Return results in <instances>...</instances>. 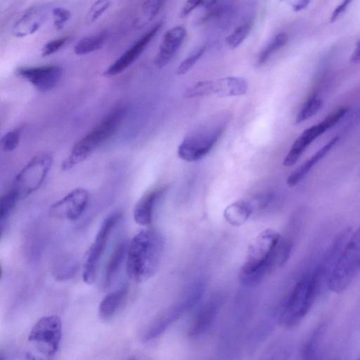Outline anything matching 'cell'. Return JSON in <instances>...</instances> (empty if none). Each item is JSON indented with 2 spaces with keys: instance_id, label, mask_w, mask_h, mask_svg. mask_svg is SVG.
Returning a JSON list of instances; mask_svg holds the SVG:
<instances>
[{
  "instance_id": "d6986e66",
  "label": "cell",
  "mask_w": 360,
  "mask_h": 360,
  "mask_svg": "<svg viewBox=\"0 0 360 360\" xmlns=\"http://www.w3.org/2000/svg\"><path fill=\"white\" fill-rule=\"evenodd\" d=\"M48 14L43 7L28 9L14 23L12 33L16 38L23 39L37 32L47 21Z\"/></svg>"
},
{
  "instance_id": "7402d4cb",
  "label": "cell",
  "mask_w": 360,
  "mask_h": 360,
  "mask_svg": "<svg viewBox=\"0 0 360 360\" xmlns=\"http://www.w3.org/2000/svg\"><path fill=\"white\" fill-rule=\"evenodd\" d=\"M128 293V286L124 285L119 290L107 294L99 306V316L101 319H112L121 307Z\"/></svg>"
},
{
  "instance_id": "4fadbf2b",
  "label": "cell",
  "mask_w": 360,
  "mask_h": 360,
  "mask_svg": "<svg viewBox=\"0 0 360 360\" xmlns=\"http://www.w3.org/2000/svg\"><path fill=\"white\" fill-rule=\"evenodd\" d=\"M63 68L57 65L21 67L17 74L42 92L54 89L63 77Z\"/></svg>"
},
{
  "instance_id": "30bf717a",
  "label": "cell",
  "mask_w": 360,
  "mask_h": 360,
  "mask_svg": "<svg viewBox=\"0 0 360 360\" xmlns=\"http://www.w3.org/2000/svg\"><path fill=\"white\" fill-rule=\"evenodd\" d=\"M53 164L51 156L45 154L33 158L17 174L13 189L20 199H24L39 190Z\"/></svg>"
},
{
  "instance_id": "7c38bea8",
  "label": "cell",
  "mask_w": 360,
  "mask_h": 360,
  "mask_svg": "<svg viewBox=\"0 0 360 360\" xmlns=\"http://www.w3.org/2000/svg\"><path fill=\"white\" fill-rule=\"evenodd\" d=\"M248 89L246 80L230 77L198 82L186 90L184 97L189 99L210 95L219 97H239L244 95Z\"/></svg>"
},
{
  "instance_id": "83f0119b",
  "label": "cell",
  "mask_w": 360,
  "mask_h": 360,
  "mask_svg": "<svg viewBox=\"0 0 360 360\" xmlns=\"http://www.w3.org/2000/svg\"><path fill=\"white\" fill-rule=\"evenodd\" d=\"M20 200L17 192L12 188L1 199V207H0V227L3 234L5 226L15 209L17 202Z\"/></svg>"
},
{
  "instance_id": "d4e9b609",
  "label": "cell",
  "mask_w": 360,
  "mask_h": 360,
  "mask_svg": "<svg viewBox=\"0 0 360 360\" xmlns=\"http://www.w3.org/2000/svg\"><path fill=\"white\" fill-rule=\"evenodd\" d=\"M108 38L109 32L106 30L88 35L76 45L74 52L79 56H83L98 51L103 47Z\"/></svg>"
},
{
  "instance_id": "d590c367",
  "label": "cell",
  "mask_w": 360,
  "mask_h": 360,
  "mask_svg": "<svg viewBox=\"0 0 360 360\" xmlns=\"http://www.w3.org/2000/svg\"><path fill=\"white\" fill-rule=\"evenodd\" d=\"M68 39V37H61L48 43L42 49V57H48L58 52L65 46Z\"/></svg>"
},
{
  "instance_id": "2e32d148",
  "label": "cell",
  "mask_w": 360,
  "mask_h": 360,
  "mask_svg": "<svg viewBox=\"0 0 360 360\" xmlns=\"http://www.w3.org/2000/svg\"><path fill=\"white\" fill-rule=\"evenodd\" d=\"M161 27V23H157L143 34L136 43L104 71L103 75L106 77H113L123 73L145 52Z\"/></svg>"
},
{
  "instance_id": "d6a6232c",
  "label": "cell",
  "mask_w": 360,
  "mask_h": 360,
  "mask_svg": "<svg viewBox=\"0 0 360 360\" xmlns=\"http://www.w3.org/2000/svg\"><path fill=\"white\" fill-rule=\"evenodd\" d=\"M111 6V0H97L88 11L86 21L88 23L95 22L110 8Z\"/></svg>"
},
{
  "instance_id": "8d00e7d4",
  "label": "cell",
  "mask_w": 360,
  "mask_h": 360,
  "mask_svg": "<svg viewBox=\"0 0 360 360\" xmlns=\"http://www.w3.org/2000/svg\"><path fill=\"white\" fill-rule=\"evenodd\" d=\"M54 24L57 30H62L71 17L70 12L63 8H56L52 10Z\"/></svg>"
},
{
  "instance_id": "5bb4252c",
  "label": "cell",
  "mask_w": 360,
  "mask_h": 360,
  "mask_svg": "<svg viewBox=\"0 0 360 360\" xmlns=\"http://www.w3.org/2000/svg\"><path fill=\"white\" fill-rule=\"evenodd\" d=\"M89 201L88 191L82 188L77 189L54 203L50 208V214L56 219L77 221L85 212Z\"/></svg>"
},
{
  "instance_id": "9c48e42d",
  "label": "cell",
  "mask_w": 360,
  "mask_h": 360,
  "mask_svg": "<svg viewBox=\"0 0 360 360\" xmlns=\"http://www.w3.org/2000/svg\"><path fill=\"white\" fill-rule=\"evenodd\" d=\"M122 219V214L114 212L103 221L93 243L88 252L83 273V281L88 285L93 284L97 277L102 257L111 235Z\"/></svg>"
},
{
  "instance_id": "7a4b0ae2",
  "label": "cell",
  "mask_w": 360,
  "mask_h": 360,
  "mask_svg": "<svg viewBox=\"0 0 360 360\" xmlns=\"http://www.w3.org/2000/svg\"><path fill=\"white\" fill-rule=\"evenodd\" d=\"M281 235L274 230L262 231L248 247L239 279L246 287H254L273 270L279 268L277 248Z\"/></svg>"
},
{
  "instance_id": "44dd1931",
  "label": "cell",
  "mask_w": 360,
  "mask_h": 360,
  "mask_svg": "<svg viewBox=\"0 0 360 360\" xmlns=\"http://www.w3.org/2000/svg\"><path fill=\"white\" fill-rule=\"evenodd\" d=\"M166 190V188L156 189L148 192L139 200L133 213L134 221L138 225L149 226L152 224L156 204Z\"/></svg>"
},
{
  "instance_id": "ab89813d",
  "label": "cell",
  "mask_w": 360,
  "mask_h": 360,
  "mask_svg": "<svg viewBox=\"0 0 360 360\" xmlns=\"http://www.w3.org/2000/svg\"><path fill=\"white\" fill-rule=\"evenodd\" d=\"M350 61L354 63H360V40L356 44L355 48L351 55Z\"/></svg>"
},
{
  "instance_id": "e575fe53",
  "label": "cell",
  "mask_w": 360,
  "mask_h": 360,
  "mask_svg": "<svg viewBox=\"0 0 360 360\" xmlns=\"http://www.w3.org/2000/svg\"><path fill=\"white\" fill-rule=\"evenodd\" d=\"M218 0H187L180 17L185 18L199 8H210L217 3Z\"/></svg>"
},
{
  "instance_id": "9a60e30c",
  "label": "cell",
  "mask_w": 360,
  "mask_h": 360,
  "mask_svg": "<svg viewBox=\"0 0 360 360\" xmlns=\"http://www.w3.org/2000/svg\"><path fill=\"white\" fill-rule=\"evenodd\" d=\"M351 233L347 228L340 233L331 244L319 266L312 272V276L319 294L323 285L328 286L330 277L335 268L342 250Z\"/></svg>"
},
{
  "instance_id": "8fae6325",
  "label": "cell",
  "mask_w": 360,
  "mask_h": 360,
  "mask_svg": "<svg viewBox=\"0 0 360 360\" xmlns=\"http://www.w3.org/2000/svg\"><path fill=\"white\" fill-rule=\"evenodd\" d=\"M348 112V108H340L320 123L305 130L294 142L290 152L283 161V166L285 167L294 166L312 143L319 137L335 126Z\"/></svg>"
},
{
  "instance_id": "52a82bcc",
  "label": "cell",
  "mask_w": 360,
  "mask_h": 360,
  "mask_svg": "<svg viewBox=\"0 0 360 360\" xmlns=\"http://www.w3.org/2000/svg\"><path fill=\"white\" fill-rule=\"evenodd\" d=\"M360 270V226L346 241L335 268L330 277L328 288L337 294L345 292Z\"/></svg>"
},
{
  "instance_id": "1f68e13d",
  "label": "cell",
  "mask_w": 360,
  "mask_h": 360,
  "mask_svg": "<svg viewBox=\"0 0 360 360\" xmlns=\"http://www.w3.org/2000/svg\"><path fill=\"white\" fill-rule=\"evenodd\" d=\"M205 51L206 48L204 46L199 47L192 51L177 67L176 74L177 76H184L187 74L197 61L202 57Z\"/></svg>"
},
{
  "instance_id": "e0dca14e",
  "label": "cell",
  "mask_w": 360,
  "mask_h": 360,
  "mask_svg": "<svg viewBox=\"0 0 360 360\" xmlns=\"http://www.w3.org/2000/svg\"><path fill=\"white\" fill-rule=\"evenodd\" d=\"M223 304V297L215 295L210 298L199 310L194 317L189 334L192 338H197L207 332L217 317Z\"/></svg>"
},
{
  "instance_id": "836d02e7",
  "label": "cell",
  "mask_w": 360,
  "mask_h": 360,
  "mask_svg": "<svg viewBox=\"0 0 360 360\" xmlns=\"http://www.w3.org/2000/svg\"><path fill=\"white\" fill-rule=\"evenodd\" d=\"M21 131L16 129L6 134L1 139V148L5 152H12L19 146Z\"/></svg>"
},
{
  "instance_id": "cb8c5ba5",
  "label": "cell",
  "mask_w": 360,
  "mask_h": 360,
  "mask_svg": "<svg viewBox=\"0 0 360 360\" xmlns=\"http://www.w3.org/2000/svg\"><path fill=\"white\" fill-rule=\"evenodd\" d=\"M128 248V243L123 241L113 251L105 269L103 284L106 288L109 287L112 283L121 270L127 257Z\"/></svg>"
},
{
  "instance_id": "8992f818",
  "label": "cell",
  "mask_w": 360,
  "mask_h": 360,
  "mask_svg": "<svg viewBox=\"0 0 360 360\" xmlns=\"http://www.w3.org/2000/svg\"><path fill=\"white\" fill-rule=\"evenodd\" d=\"M205 292L201 281L190 285L178 301L163 310L150 323L142 336L143 341H150L161 336L174 323L193 309L201 300Z\"/></svg>"
},
{
  "instance_id": "ac0fdd59",
  "label": "cell",
  "mask_w": 360,
  "mask_h": 360,
  "mask_svg": "<svg viewBox=\"0 0 360 360\" xmlns=\"http://www.w3.org/2000/svg\"><path fill=\"white\" fill-rule=\"evenodd\" d=\"M187 35V30L183 26H176L168 30L164 34L154 59V63L159 68L167 66L182 46Z\"/></svg>"
},
{
  "instance_id": "3957f363",
  "label": "cell",
  "mask_w": 360,
  "mask_h": 360,
  "mask_svg": "<svg viewBox=\"0 0 360 360\" xmlns=\"http://www.w3.org/2000/svg\"><path fill=\"white\" fill-rule=\"evenodd\" d=\"M230 121V115L221 112L201 123L180 143L178 157L188 162L198 161L206 157L221 139Z\"/></svg>"
},
{
  "instance_id": "ffe728a7",
  "label": "cell",
  "mask_w": 360,
  "mask_h": 360,
  "mask_svg": "<svg viewBox=\"0 0 360 360\" xmlns=\"http://www.w3.org/2000/svg\"><path fill=\"white\" fill-rule=\"evenodd\" d=\"M340 137L339 136L333 137L325 146L319 149L305 163L297 168L288 177L286 180L288 186L294 188L302 182L312 169L334 149Z\"/></svg>"
},
{
  "instance_id": "ba28073f",
  "label": "cell",
  "mask_w": 360,
  "mask_h": 360,
  "mask_svg": "<svg viewBox=\"0 0 360 360\" xmlns=\"http://www.w3.org/2000/svg\"><path fill=\"white\" fill-rule=\"evenodd\" d=\"M61 336V319L57 315H49L35 323L28 340L36 350L50 358L58 352Z\"/></svg>"
},
{
  "instance_id": "277c9868",
  "label": "cell",
  "mask_w": 360,
  "mask_h": 360,
  "mask_svg": "<svg viewBox=\"0 0 360 360\" xmlns=\"http://www.w3.org/2000/svg\"><path fill=\"white\" fill-rule=\"evenodd\" d=\"M126 116V110L119 107L108 114L72 149L61 163V170L68 171L86 161L103 143L117 132Z\"/></svg>"
},
{
  "instance_id": "f1b7e54d",
  "label": "cell",
  "mask_w": 360,
  "mask_h": 360,
  "mask_svg": "<svg viewBox=\"0 0 360 360\" xmlns=\"http://www.w3.org/2000/svg\"><path fill=\"white\" fill-rule=\"evenodd\" d=\"M323 101L318 96H310L305 102L296 118V124H301L314 117L321 110Z\"/></svg>"
},
{
  "instance_id": "f35d334b",
  "label": "cell",
  "mask_w": 360,
  "mask_h": 360,
  "mask_svg": "<svg viewBox=\"0 0 360 360\" xmlns=\"http://www.w3.org/2000/svg\"><path fill=\"white\" fill-rule=\"evenodd\" d=\"M311 0H288L294 12H300L305 10Z\"/></svg>"
},
{
  "instance_id": "4316f807",
  "label": "cell",
  "mask_w": 360,
  "mask_h": 360,
  "mask_svg": "<svg viewBox=\"0 0 360 360\" xmlns=\"http://www.w3.org/2000/svg\"><path fill=\"white\" fill-rule=\"evenodd\" d=\"M288 41H289V37L286 32L276 34L261 52L258 59V65L263 66L267 63L276 52L287 44Z\"/></svg>"
},
{
  "instance_id": "6da1fadb",
  "label": "cell",
  "mask_w": 360,
  "mask_h": 360,
  "mask_svg": "<svg viewBox=\"0 0 360 360\" xmlns=\"http://www.w3.org/2000/svg\"><path fill=\"white\" fill-rule=\"evenodd\" d=\"M163 239L154 230H141L128 245L127 272L131 279L142 283L157 273L163 250Z\"/></svg>"
},
{
  "instance_id": "484cf974",
  "label": "cell",
  "mask_w": 360,
  "mask_h": 360,
  "mask_svg": "<svg viewBox=\"0 0 360 360\" xmlns=\"http://www.w3.org/2000/svg\"><path fill=\"white\" fill-rule=\"evenodd\" d=\"M327 327L326 322H321L316 328L302 350L303 359H317L321 342L326 334Z\"/></svg>"
},
{
  "instance_id": "5b68a950",
  "label": "cell",
  "mask_w": 360,
  "mask_h": 360,
  "mask_svg": "<svg viewBox=\"0 0 360 360\" xmlns=\"http://www.w3.org/2000/svg\"><path fill=\"white\" fill-rule=\"evenodd\" d=\"M318 294L312 272L305 274L281 306L279 312L280 325L287 329L298 326L310 312Z\"/></svg>"
},
{
  "instance_id": "f546056e",
  "label": "cell",
  "mask_w": 360,
  "mask_h": 360,
  "mask_svg": "<svg viewBox=\"0 0 360 360\" xmlns=\"http://www.w3.org/2000/svg\"><path fill=\"white\" fill-rule=\"evenodd\" d=\"M252 23L250 21L243 23L238 26L226 39L227 45L231 50L239 48L247 39L251 28Z\"/></svg>"
},
{
  "instance_id": "60d3db41",
  "label": "cell",
  "mask_w": 360,
  "mask_h": 360,
  "mask_svg": "<svg viewBox=\"0 0 360 360\" xmlns=\"http://www.w3.org/2000/svg\"><path fill=\"white\" fill-rule=\"evenodd\" d=\"M358 359H359V360H360V356H359V357L358 358Z\"/></svg>"
},
{
  "instance_id": "4dcf8cb0",
  "label": "cell",
  "mask_w": 360,
  "mask_h": 360,
  "mask_svg": "<svg viewBox=\"0 0 360 360\" xmlns=\"http://www.w3.org/2000/svg\"><path fill=\"white\" fill-rule=\"evenodd\" d=\"M166 0H148L142 7V17L139 18L137 24L143 26L151 21L160 12Z\"/></svg>"
},
{
  "instance_id": "603a6c76",
  "label": "cell",
  "mask_w": 360,
  "mask_h": 360,
  "mask_svg": "<svg viewBox=\"0 0 360 360\" xmlns=\"http://www.w3.org/2000/svg\"><path fill=\"white\" fill-rule=\"evenodd\" d=\"M254 211L251 201L239 200L226 208L224 218L231 226L239 227L246 223Z\"/></svg>"
},
{
  "instance_id": "74e56055",
  "label": "cell",
  "mask_w": 360,
  "mask_h": 360,
  "mask_svg": "<svg viewBox=\"0 0 360 360\" xmlns=\"http://www.w3.org/2000/svg\"><path fill=\"white\" fill-rule=\"evenodd\" d=\"M352 0H343V1L336 8L331 17V22H335L338 18L345 12L350 6Z\"/></svg>"
}]
</instances>
